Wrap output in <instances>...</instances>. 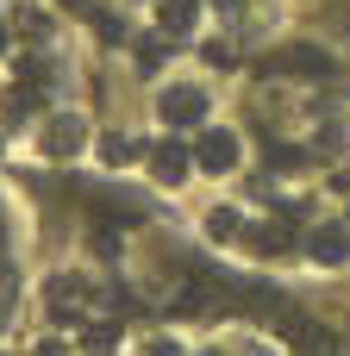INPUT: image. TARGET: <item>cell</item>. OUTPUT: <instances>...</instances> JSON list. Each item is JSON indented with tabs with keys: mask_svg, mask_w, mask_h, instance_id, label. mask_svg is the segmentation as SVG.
<instances>
[{
	"mask_svg": "<svg viewBox=\"0 0 350 356\" xmlns=\"http://www.w3.org/2000/svg\"><path fill=\"white\" fill-rule=\"evenodd\" d=\"M238 131H225V125H207L200 131V144H194V169H207V175H232L238 169Z\"/></svg>",
	"mask_w": 350,
	"mask_h": 356,
	"instance_id": "1",
	"label": "cell"
},
{
	"mask_svg": "<svg viewBox=\"0 0 350 356\" xmlns=\"http://www.w3.org/2000/svg\"><path fill=\"white\" fill-rule=\"evenodd\" d=\"M157 113H163L169 125H200V119H207V88L175 81V88H163V94H157Z\"/></svg>",
	"mask_w": 350,
	"mask_h": 356,
	"instance_id": "2",
	"label": "cell"
},
{
	"mask_svg": "<svg viewBox=\"0 0 350 356\" xmlns=\"http://www.w3.org/2000/svg\"><path fill=\"white\" fill-rule=\"evenodd\" d=\"M307 250H313V263H344L350 257V225H338V219H326V225H313L307 232Z\"/></svg>",
	"mask_w": 350,
	"mask_h": 356,
	"instance_id": "3",
	"label": "cell"
},
{
	"mask_svg": "<svg viewBox=\"0 0 350 356\" xmlns=\"http://www.w3.org/2000/svg\"><path fill=\"white\" fill-rule=\"evenodd\" d=\"M150 175H157L163 188H182V181L194 175V150H182V144H157V150H150Z\"/></svg>",
	"mask_w": 350,
	"mask_h": 356,
	"instance_id": "4",
	"label": "cell"
},
{
	"mask_svg": "<svg viewBox=\"0 0 350 356\" xmlns=\"http://www.w3.org/2000/svg\"><path fill=\"white\" fill-rule=\"evenodd\" d=\"M200 25V0H157V31L163 38H188Z\"/></svg>",
	"mask_w": 350,
	"mask_h": 356,
	"instance_id": "5",
	"label": "cell"
},
{
	"mask_svg": "<svg viewBox=\"0 0 350 356\" xmlns=\"http://www.w3.org/2000/svg\"><path fill=\"white\" fill-rule=\"evenodd\" d=\"M81 138H88V131H81V119H69V113H56V119H50V156H75V150H81Z\"/></svg>",
	"mask_w": 350,
	"mask_h": 356,
	"instance_id": "6",
	"label": "cell"
},
{
	"mask_svg": "<svg viewBox=\"0 0 350 356\" xmlns=\"http://www.w3.org/2000/svg\"><path fill=\"white\" fill-rule=\"evenodd\" d=\"M100 156H106V163H125V156H138V144H132V138H106Z\"/></svg>",
	"mask_w": 350,
	"mask_h": 356,
	"instance_id": "7",
	"label": "cell"
},
{
	"mask_svg": "<svg viewBox=\"0 0 350 356\" xmlns=\"http://www.w3.org/2000/svg\"><path fill=\"white\" fill-rule=\"evenodd\" d=\"M207 232H213V238H232V232H238V213H207Z\"/></svg>",
	"mask_w": 350,
	"mask_h": 356,
	"instance_id": "8",
	"label": "cell"
},
{
	"mask_svg": "<svg viewBox=\"0 0 350 356\" xmlns=\"http://www.w3.org/2000/svg\"><path fill=\"white\" fill-rule=\"evenodd\" d=\"M144 356H182V344H169V338H157V344H144Z\"/></svg>",
	"mask_w": 350,
	"mask_h": 356,
	"instance_id": "9",
	"label": "cell"
},
{
	"mask_svg": "<svg viewBox=\"0 0 350 356\" xmlns=\"http://www.w3.org/2000/svg\"><path fill=\"white\" fill-rule=\"evenodd\" d=\"M332 188H350V163H344V169H338V175H332Z\"/></svg>",
	"mask_w": 350,
	"mask_h": 356,
	"instance_id": "10",
	"label": "cell"
},
{
	"mask_svg": "<svg viewBox=\"0 0 350 356\" xmlns=\"http://www.w3.org/2000/svg\"><path fill=\"white\" fill-rule=\"evenodd\" d=\"M38 356H69V350L63 344H38Z\"/></svg>",
	"mask_w": 350,
	"mask_h": 356,
	"instance_id": "11",
	"label": "cell"
},
{
	"mask_svg": "<svg viewBox=\"0 0 350 356\" xmlns=\"http://www.w3.org/2000/svg\"><path fill=\"white\" fill-rule=\"evenodd\" d=\"M213 6H219V13H232V6H238V0H213Z\"/></svg>",
	"mask_w": 350,
	"mask_h": 356,
	"instance_id": "12",
	"label": "cell"
}]
</instances>
